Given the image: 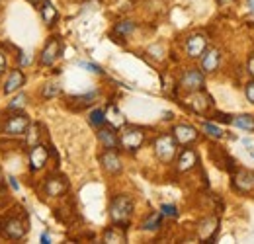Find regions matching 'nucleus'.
<instances>
[{
	"label": "nucleus",
	"instance_id": "obj_34",
	"mask_svg": "<svg viewBox=\"0 0 254 244\" xmlns=\"http://www.w3.org/2000/svg\"><path fill=\"white\" fill-rule=\"evenodd\" d=\"M6 66H8V59H6V55L0 51V74L6 70Z\"/></svg>",
	"mask_w": 254,
	"mask_h": 244
},
{
	"label": "nucleus",
	"instance_id": "obj_15",
	"mask_svg": "<svg viewBox=\"0 0 254 244\" xmlns=\"http://www.w3.org/2000/svg\"><path fill=\"white\" fill-rule=\"evenodd\" d=\"M98 141H100V145L104 147V149H118V145H120V135L116 133V129L110 125V127H98Z\"/></svg>",
	"mask_w": 254,
	"mask_h": 244
},
{
	"label": "nucleus",
	"instance_id": "obj_8",
	"mask_svg": "<svg viewBox=\"0 0 254 244\" xmlns=\"http://www.w3.org/2000/svg\"><path fill=\"white\" fill-rule=\"evenodd\" d=\"M43 191L49 197H61L68 191V180L61 174H51L43 183Z\"/></svg>",
	"mask_w": 254,
	"mask_h": 244
},
{
	"label": "nucleus",
	"instance_id": "obj_31",
	"mask_svg": "<svg viewBox=\"0 0 254 244\" xmlns=\"http://www.w3.org/2000/svg\"><path fill=\"white\" fill-rule=\"evenodd\" d=\"M78 66H82V68H86V70H90V72H94V74H102V66H98V64H94V62L80 61L78 62Z\"/></svg>",
	"mask_w": 254,
	"mask_h": 244
},
{
	"label": "nucleus",
	"instance_id": "obj_13",
	"mask_svg": "<svg viewBox=\"0 0 254 244\" xmlns=\"http://www.w3.org/2000/svg\"><path fill=\"white\" fill-rule=\"evenodd\" d=\"M205 49H207V39H205V35L193 33V35H190V37L186 39V53H188V57H191V59H199Z\"/></svg>",
	"mask_w": 254,
	"mask_h": 244
},
{
	"label": "nucleus",
	"instance_id": "obj_16",
	"mask_svg": "<svg viewBox=\"0 0 254 244\" xmlns=\"http://www.w3.org/2000/svg\"><path fill=\"white\" fill-rule=\"evenodd\" d=\"M195 164H197V153L191 149H184L176 158V170L178 172H190Z\"/></svg>",
	"mask_w": 254,
	"mask_h": 244
},
{
	"label": "nucleus",
	"instance_id": "obj_6",
	"mask_svg": "<svg viewBox=\"0 0 254 244\" xmlns=\"http://www.w3.org/2000/svg\"><path fill=\"white\" fill-rule=\"evenodd\" d=\"M203 84H205V76H203V70L199 68H188L180 78V88L186 92L201 90Z\"/></svg>",
	"mask_w": 254,
	"mask_h": 244
},
{
	"label": "nucleus",
	"instance_id": "obj_12",
	"mask_svg": "<svg viewBox=\"0 0 254 244\" xmlns=\"http://www.w3.org/2000/svg\"><path fill=\"white\" fill-rule=\"evenodd\" d=\"M47 160H49V151H47V147L45 145H33L32 151H30V168H32V172H39V170H43L45 168V164H47Z\"/></svg>",
	"mask_w": 254,
	"mask_h": 244
},
{
	"label": "nucleus",
	"instance_id": "obj_4",
	"mask_svg": "<svg viewBox=\"0 0 254 244\" xmlns=\"http://www.w3.org/2000/svg\"><path fill=\"white\" fill-rule=\"evenodd\" d=\"M145 143V129L135 127V125H127L126 129L120 133V145L126 149L127 153H135L143 147Z\"/></svg>",
	"mask_w": 254,
	"mask_h": 244
},
{
	"label": "nucleus",
	"instance_id": "obj_30",
	"mask_svg": "<svg viewBox=\"0 0 254 244\" xmlns=\"http://www.w3.org/2000/svg\"><path fill=\"white\" fill-rule=\"evenodd\" d=\"M203 131L211 137V139H221L223 137V131H221V127H217V125H213V123H203Z\"/></svg>",
	"mask_w": 254,
	"mask_h": 244
},
{
	"label": "nucleus",
	"instance_id": "obj_29",
	"mask_svg": "<svg viewBox=\"0 0 254 244\" xmlns=\"http://www.w3.org/2000/svg\"><path fill=\"white\" fill-rule=\"evenodd\" d=\"M88 122L90 125H94V127H102L104 123H106V114H104V110H94L92 114H90V118H88Z\"/></svg>",
	"mask_w": 254,
	"mask_h": 244
},
{
	"label": "nucleus",
	"instance_id": "obj_20",
	"mask_svg": "<svg viewBox=\"0 0 254 244\" xmlns=\"http://www.w3.org/2000/svg\"><path fill=\"white\" fill-rule=\"evenodd\" d=\"M233 183L237 189L241 191H249L254 187V172L251 170H239L235 176H233Z\"/></svg>",
	"mask_w": 254,
	"mask_h": 244
},
{
	"label": "nucleus",
	"instance_id": "obj_23",
	"mask_svg": "<svg viewBox=\"0 0 254 244\" xmlns=\"http://www.w3.org/2000/svg\"><path fill=\"white\" fill-rule=\"evenodd\" d=\"M106 114V123H110L114 129H120L122 125H126V118H124V114L112 104V106H108V110L104 112Z\"/></svg>",
	"mask_w": 254,
	"mask_h": 244
},
{
	"label": "nucleus",
	"instance_id": "obj_11",
	"mask_svg": "<svg viewBox=\"0 0 254 244\" xmlns=\"http://www.w3.org/2000/svg\"><path fill=\"white\" fill-rule=\"evenodd\" d=\"M172 133H174L176 143H178V145H184V147H188V145H191V143L197 141V129L191 127V125H188V123H180V125H176Z\"/></svg>",
	"mask_w": 254,
	"mask_h": 244
},
{
	"label": "nucleus",
	"instance_id": "obj_19",
	"mask_svg": "<svg viewBox=\"0 0 254 244\" xmlns=\"http://www.w3.org/2000/svg\"><path fill=\"white\" fill-rule=\"evenodd\" d=\"M190 102V108L197 114H205L209 108H211V98L207 94H203L201 90L191 92V98L188 100Z\"/></svg>",
	"mask_w": 254,
	"mask_h": 244
},
{
	"label": "nucleus",
	"instance_id": "obj_35",
	"mask_svg": "<svg viewBox=\"0 0 254 244\" xmlns=\"http://www.w3.org/2000/svg\"><path fill=\"white\" fill-rule=\"evenodd\" d=\"M247 68H249V74L254 78V53L249 57V62H247Z\"/></svg>",
	"mask_w": 254,
	"mask_h": 244
},
{
	"label": "nucleus",
	"instance_id": "obj_22",
	"mask_svg": "<svg viewBox=\"0 0 254 244\" xmlns=\"http://www.w3.org/2000/svg\"><path fill=\"white\" fill-rule=\"evenodd\" d=\"M127 237H126V227H110L104 231V243H110V244H116V243H126Z\"/></svg>",
	"mask_w": 254,
	"mask_h": 244
},
{
	"label": "nucleus",
	"instance_id": "obj_27",
	"mask_svg": "<svg viewBox=\"0 0 254 244\" xmlns=\"http://www.w3.org/2000/svg\"><path fill=\"white\" fill-rule=\"evenodd\" d=\"M26 106H28V96L26 94H16L12 98V102H8L6 112H22Z\"/></svg>",
	"mask_w": 254,
	"mask_h": 244
},
{
	"label": "nucleus",
	"instance_id": "obj_26",
	"mask_svg": "<svg viewBox=\"0 0 254 244\" xmlns=\"http://www.w3.org/2000/svg\"><path fill=\"white\" fill-rule=\"evenodd\" d=\"M162 217L164 215L160 213V211H155V213H151L147 219H145V223H143V231H159L160 227H162Z\"/></svg>",
	"mask_w": 254,
	"mask_h": 244
},
{
	"label": "nucleus",
	"instance_id": "obj_37",
	"mask_svg": "<svg viewBox=\"0 0 254 244\" xmlns=\"http://www.w3.org/2000/svg\"><path fill=\"white\" fill-rule=\"evenodd\" d=\"M41 243H45V244L51 243V239H49V235H47V233H43V235H41Z\"/></svg>",
	"mask_w": 254,
	"mask_h": 244
},
{
	"label": "nucleus",
	"instance_id": "obj_24",
	"mask_svg": "<svg viewBox=\"0 0 254 244\" xmlns=\"http://www.w3.org/2000/svg\"><path fill=\"white\" fill-rule=\"evenodd\" d=\"M135 30H137V24H135V22H131V20H122V22H118V24L114 26V31H112V33H114L118 39L124 41V39L129 37Z\"/></svg>",
	"mask_w": 254,
	"mask_h": 244
},
{
	"label": "nucleus",
	"instance_id": "obj_10",
	"mask_svg": "<svg viewBox=\"0 0 254 244\" xmlns=\"http://www.w3.org/2000/svg\"><path fill=\"white\" fill-rule=\"evenodd\" d=\"M24 84H26V74H24L20 68H12V70L8 72L4 84H2V92H4L6 96L16 94L18 90H22Z\"/></svg>",
	"mask_w": 254,
	"mask_h": 244
},
{
	"label": "nucleus",
	"instance_id": "obj_21",
	"mask_svg": "<svg viewBox=\"0 0 254 244\" xmlns=\"http://www.w3.org/2000/svg\"><path fill=\"white\" fill-rule=\"evenodd\" d=\"M39 14H41L45 26H53V24L57 22V18H59V12H57V8L53 6L51 0H45V2L39 6Z\"/></svg>",
	"mask_w": 254,
	"mask_h": 244
},
{
	"label": "nucleus",
	"instance_id": "obj_25",
	"mask_svg": "<svg viewBox=\"0 0 254 244\" xmlns=\"http://www.w3.org/2000/svg\"><path fill=\"white\" fill-rule=\"evenodd\" d=\"M231 123L235 125V127H239V129H243V131H249V133H253L254 131V118L253 116H249V114H243V116H235Z\"/></svg>",
	"mask_w": 254,
	"mask_h": 244
},
{
	"label": "nucleus",
	"instance_id": "obj_36",
	"mask_svg": "<svg viewBox=\"0 0 254 244\" xmlns=\"http://www.w3.org/2000/svg\"><path fill=\"white\" fill-rule=\"evenodd\" d=\"M28 2H30L32 6H35V8H39V6H41V4L45 2V0H28Z\"/></svg>",
	"mask_w": 254,
	"mask_h": 244
},
{
	"label": "nucleus",
	"instance_id": "obj_2",
	"mask_svg": "<svg viewBox=\"0 0 254 244\" xmlns=\"http://www.w3.org/2000/svg\"><path fill=\"white\" fill-rule=\"evenodd\" d=\"M28 129H30V118L24 112H8V116L0 123V133L6 137H22L28 133Z\"/></svg>",
	"mask_w": 254,
	"mask_h": 244
},
{
	"label": "nucleus",
	"instance_id": "obj_33",
	"mask_svg": "<svg viewBox=\"0 0 254 244\" xmlns=\"http://www.w3.org/2000/svg\"><path fill=\"white\" fill-rule=\"evenodd\" d=\"M245 94H247L249 102H253V104H254V80H253V82H249V84L245 86Z\"/></svg>",
	"mask_w": 254,
	"mask_h": 244
},
{
	"label": "nucleus",
	"instance_id": "obj_32",
	"mask_svg": "<svg viewBox=\"0 0 254 244\" xmlns=\"http://www.w3.org/2000/svg\"><path fill=\"white\" fill-rule=\"evenodd\" d=\"M160 213L164 215V217H178V209H176L174 205H168V203H164V205L160 207Z\"/></svg>",
	"mask_w": 254,
	"mask_h": 244
},
{
	"label": "nucleus",
	"instance_id": "obj_5",
	"mask_svg": "<svg viewBox=\"0 0 254 244\" xmlns=\"http://www.w3.org/2000/svg\"><path fill=\"white\" fill-rule=\"evenodd\" d=\"M178 143L174 139V135H160L155 141V154L160 162H172V158L176 156Z\"/></svg>",
	"mask_w": 254,
	"mask_h": 244
},
{
	"label": "nucleus",
	"instance_id": "obj_14",
	"mask_svg": "<svg viewBox=\"0 0 254 244\" xmlns=\"http://www.w3.org/2000/svg\"><path fill=\"white\" fill-rule=\"evenodd\" d=\"M217 225H219V221H217L215 217H205V219H201L199 225H197V237H199V241H203V243L213 241L215 235H217Z\"/></svg>",
	"mask_w": 254,
	"mask_h": 244
},
{
	"label": "nucleus",
	"instance_id": "obj_38",
	"mask_svg": "<svg viewBox=\"0 0 254 244\" xmlns=\"http://www.w3.org/2000/svg\"><path fill=\"white\" fill-rule=\"evenodd\" d=\"M10 180V185L14 187V189H20V185H18V182H16V178H8Z\"/></svg>",
	"mask_w": 254,
	"mask_h": 244
},
{
	"label": "nucleus",
	"instance_id": "obj_3",
	"mask_svg": "<svg viewBox=\"0 0 254 244\" xmlns=\"http://www.w3.org/2000/svg\"><path fill=\"white\" fill-rule=\"evenodd\" d=\"M0 233H2L4 239H10V241L24 239L26 233H28V221H26V217L8 215V217L0 219Z\"/></svg>",
	"mask_w": 254,
	"mask_h": 244
},
{
	"label": "nucleus",
	"instance_id": "obj_28",
	"mask_svg": "<svg viewBox=\"0 0 254 244\" xmlns=\"http://www.w3.org/2000/svg\"><path fill=\"white\" fill-rule=\"evenodd\" d=\"M59 94H61V84H59V82H47V84H43V88H41V96H43L45 100L57 98Z\"/></svg>",
	"mask_w": 254,
	"mask_h": 244
},
{
	"label": "nucleus",
	"instance_id": "obj_1",
	"mask_svg": "<svg viewBox=\"0 0 254 244\" xmlns=\"http://www.w3.org/2000/svg\"><path fill=\"white\" fill-rule=\"evenodd\" d=\"M133 209H135V201L131 195L127 193H120L112 199L110 203V219L114 225H120V227H127L131 217H133Z\"/></svg>",
	"mask_w": 254,
	"mask_h": 244
},
{
	"label": "nucleus",
	"instance_id": "obj_7",
	"mask_svg": "<svg viewBox=\"0 0 254 244\" xmlns=\"http://www.w3.org/2000/svg\"><path fill=\"white\" fill-rule=\"evenodd\" d=\"M100 164H102L104 172L110 174V176H116V174H120L124 170V162H122L120 154L116 153L114 149H106L104 153L100 154Z\"/></svg>",
	"mask_w": 254,
	"mask_h": 244
},
{
	"label": "nucleus",
	"instance_id": "obj_42",
	"mask_svg": "<svg viewBox=\"0 0 254 244\" xmlns=\"http://www.w3.org/2000/svg\"><path fill=\"white\" fill-rule=\"evenodd\" d=\"M251 4H253V8H254V0H251Z\"/></svg>",
	"mask_w": 254,
	"mask_h": 244
},
{
	"label": "nucleus",
	"instance_id": "obj_18",
	"mask_svg": "<svg viewBox=\"0 0 254 244\" xmlns=\"http://www.w3.org/2000/svg\"><path fill=\"white\" fill-rule=\"evenodd\" d=\"M219 61H221V55L217 49H205L203 55H201V70L203 72H215L219 68Z\"/></svg>",
	"mask_w": 254,
	"mask_h": 244
},
{
	"label": "nucleus",
	"instance_id": "obj_39",
	"mask_svg": "<svg viewBox=\"0 0 254 244\" xmlns=\"http://www.w3.org/2000/svg\"><path fill=\"white\" fill-rule=\"evenodd\" d=\"M18 61H20V64H28V62H30V59H28V57H20Z\"/></svg>",
	"mask_w": 254,
	"mask_h": 244
},
{
	"label": "nucleus",
	"instance_id": "obj_41",
	"mask_svg": "<svg viewBox=\"0 0 254 244\" xmlns=\"http://www.w3.org/2000/svg\"><path fill=\"white\" fill-rule=\"evenodd\" d=\"M0 185H2V172H0Z\"/></svg>",
	"mask_w": 254,
	"mask_h": 244
},
{
	"label": "nucleus",
	"instance_id": "obj_40",
	"mask_svg": "<svg viewBox=\"0 0 254 244\" xmlns=\"http://www.w3.org/2000/svg\"><path fill=\"white\" fill-rule=\"evenodd\" d=\"M217 2H219V4H221V6H225V4H231V2H233V0H217Z\"/></svg>",
	"mask_w": 254,
	"mask_h": 244
},
{
	"label": "nucleus",
	"instance_id": "obj_17",
	"mask_svg": "<svg viewBox=\"0 0 254 244\" xmlns=\"http://www.w3.org/2000/svg\"><path fill=\"white\" fill-rule=\"evenodd\" d=\"M96 98H98V92H88V94H82V96H70V98H66V106L70 110L78 112V110H84V108L92 106Z\"/></svg>",
	"mask_w": 254,
	"mask_h": 244
},
{
	"label": "nucleus",
	"instance_id": "obj_9",
	"mask_svg": "<svg viewBox=\"0 0 254 244\" xmlns=\"http://www.w3.org/2000/svg\"><path fill=\"white\" fill-rule=\"evenodd\" d=\"M59 55H61V41H59V37H49V41L45 43V47H43V51L39 55V62L43 66H51L53 62L59 59Z\"/></svg>",
	"mask_w": 254,
	"mask_h": 244
}]
</instances>
